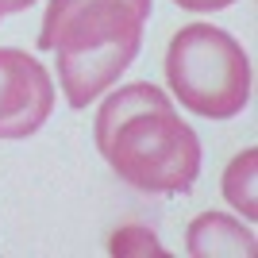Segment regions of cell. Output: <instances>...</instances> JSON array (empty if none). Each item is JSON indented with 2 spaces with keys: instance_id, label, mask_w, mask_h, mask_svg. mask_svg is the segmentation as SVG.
<instances>
[{
  "instance_id": "3",
  "label": "cell",
  "mask_w": 258,
  "mask_h": 258,
  "mask_svg": "<svg viewBox=\"0 0 258 258\" xmlns=\"http://www.w3.org/2000/svg\"><path fill=\"white\" fill-rule=\"evenodd\" d=\"M166 81L177 104L205 119H231L250 104V58L216 23H185L166 50Z\"/></svg>"
},
{
  "instance_id": "9",
  "label": "cell",
  "mask_w": 258,
  "mask_h": 258,
  "mask_svg": "<svg viewBox=\"0 0 258 258\" xmlns=\"http://www.w3.org/2000/svg\"><path fill=\"white\" fill-rule=\"evenodd\" d=\"M35 0H0V16H12V12H27Z\"/></svg>"
},
{
  "instance_id": "1",
  "label": "cell",
  "mask_w": 258,
  "mask_h": 258,
  "mask_svg": "<svg viewBox=\"0 0 258 258\" xmlns=\"http://www.w3.org/2000/svg\"><path fill=\"white\" fill-rule=\"evenodd\" d=\"M93 139L112 173L143 193H189L201 173L197 131L151 81L108 93L93 119Z\"/></svg>"
},
{
  "instance_id": "5",
  "label": "cell",
  "mask_w": 258,
  "mask_h": 258,
  "mask_svg": "<svg viewBox=\"0 0 258 258\" xmlns=\"http://www.w3.org/2000/svg\"><path fill=\"white\" fill-rule=\"evenodd\" d=\"M185 250L193 258H250L254 231L227 212H201L185 227Z\"/></svg>"
},
{
  "instance_id": "6",
  "label": "cell",
  "mask_w": 258,
  "mask_h": 258,
  "mask_svg": "<svg viewBox=\"0 0 258 258\" xmlns=\"http://www.w3.org/2000/svg\"><path fill=\"white\" fill-rule=\"evenodd\" d=\"M224 197L247 224L258 220V151L247 147L243 154L227 162L224 170Z\"/></svg>"
},
{
  "instance_id": "8",
  "label": "cell",
  "mask_w": 258,
  "mask_h": 258,
  "mask_svg": "<svg viewBox=\"0 0 258 258\" xmlns=\"http://www.w3.org/2000/svg\"><path fill=\"white\" fill-rule=\"evenodd\" d=\"M181 12H224L231 8V4H239V0H173Z\"/></svg>"
},
{
  "instance_id": "4",
  "label": "cell",
  "mask_w": 258,
  "mask_h": 258,
  "mask_svg": "<svg viewBox=\"0 0 258 258\" xmlns=\"http://www.w3.org/2000/svg\"><path fill=\"white\" fill-rule=\"evenodd\" d=\"M54 112V81L35 54L0 46V139H27Z\"/></svg>"
},
{
  "instance_id": "2",
  "label": "cell",
  "mask_w": 258,
  "mask_h": 258,
  "mask_svg": "<svg viewBox=\"0 0 258 258\" xmlns=\"http://www.w3.org/2000/svg\"><path fill=\"white\" fill-rule=\"evenodd\" d=\"M154 0H50L39 50L58 54V85L70 108H89L119 81L143 46Z\"/></svg>"
},
{
  "instance_id": "7",
  "label": "cell",
  "mask_w": 258,
  "mask_h": 258,
  "mask_svg": "<svg viewBox=\"0 0 258 258\" xmlns=\"http://www.w3.org/2000/svg\"><path fill=\"white\" fill-rule=\"evenodd\" d=\"M108 250H112V254H151V250H154V254H166V247H162L147 227H139V224L119 227L116 235L108 239Z\"/></svg>"
}]
</instances>
